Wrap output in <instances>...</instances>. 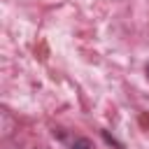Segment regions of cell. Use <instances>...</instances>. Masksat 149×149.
<instances>
[{
	"mask_svg": "<svg viewBox=\"0 0 149 149\" xmlns=\"http://www.w3.org/2000/svg\"><path fill=\"white\" fill-rule=\"evenodd\" d=\"M68 149H93V147H91V142L86 137H74V142H70Z\"/></svg>",
	"mask_w": 149,
	"mask_h": 149,
	"instance_id": "6da1fadb",
	"label": "cell"
},
{
	"mask_svg": "<svg viewBox=\"0 0 149 149\" xmlns=\"http://www.w3.org/2000/svg\"><path fill=\"white\" fill-rule=\"evenodd\" d=\"M147 77H149V63H147Z\"/></svg>",
	"mask_w": 149,
	"mask_h": 149,
	"instance_id": "7a4b0ae2",
	"label": "cell"
}]
</instances>
